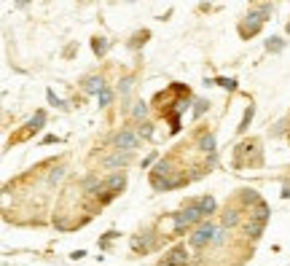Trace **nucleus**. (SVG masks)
I'll return each mask as SVG.
<instances>
[{"label":"nucleus","mask_w":290,"mask_h":266,"mask_svg":"<svg viewBox=\"0 0 290 266\" xmlns=\"http://www.w3.org/2000/svg\"><path fill=\"white\" fill-rule=\"evenodd\" d=\"M210 108V102L207 100H196V108H194V119H202L204 116V110Z\"/></svg>","instance_id":"nucleus-21"},{"label":"nucleus","mask_w":290,"mask_h":266,"mask_svg":"<svg viewBox=\"0 0 290 266\" xmlns=\"http://www.w3.org/2000/svg\"><path fill=\"white\" fill-rule=\"evenodd\" d=\"M196 210H199L204 218H210L215 210H218V202H215L212 196H199V199H196Z\"/></svg>","instance_id":"nucleus-9"},{"label":"nucleus","mask_w":290,"mask_h":266,"mask_svg":"<svg viewBox=\"0 0 290 266\" xmlns=\"http://www.w3.org/2000/svg\"><path fill=\"white\" fill-rule=\"evenodd\" d=\"M226 234H229V229L218 226V231H215V242H212V245H223V242H226Z\"/></svg>","instance_id":"nucleus-25"},{"label":"nucleus","mask_w":290,"mask_h":266,"mask_svg":"<svg viewBox=\"0 0 290 266\" xmlns=\"http://www.w3.org/2000/svg\"><path fill=\"white\" fill-rule=\"evenodd\" d=\"M266 229V223L264 221H255V218H250V221L245 223V234H247V240H258L261 234H264Z\"/></svg>","instance_id":"nucleus-10"},{"label":"nucleus","mask_w":290,"mask_h":266,"mask_svg":"<svg viewBox=\"0 0 290 266\" xmlns=\"http://www.w3.org/2000/svg\"><path fill=\"white\" fill-rule=\"evenodd\" d=\"M43 124H46V110H38L30 119V124H27V127H30V132H38V129H43Z\"/></svg>","instance_id":"nucleus-15"},{"label":"nucleus","mask_w":290,"mask_h":266,"mask_svg":"<svg viewBox=\"0 0 290 266\" xmlns=\"http://www.w3.org/2000/svg\"><path fill=\"white\" fill-rule=\"evenodd\" d=\"M46 97H49V102H51V105H65V102H62V100H59V97H57V94H54L51 89L46 92Z\"/></svg>","instance_id":"nucleus-26"},{"label":"nucleus","mask_w":290,"mask_h":266,"mask_svg":"<svg viewBox=\"0 0 290 266\" xmlns=\"http://www.w3.org/2000/svg\"><path fill=\"white\" fill-rule=\"evenodd\" d=\"M215 83H218V86H223V89H229V92L237 89V81H234V78H218Z\"/></svg>","instance_id":"nucleus-24"},{"label":"nucleus","mask_w":290,"mask_h":266,"mask_svg":"<svg viewBox=\"0 0 290 266\" xmlns=\"http://www.w3.org/2000/svg\"><path fill=\"white\" fill-rule=\"evenodd\" d=\"M261 202H264V199L258 196V191H252V188H242V191H239V204H242V207H250V210H255Z\"/></svg>","instance_id":"nucleus-8"},{"label":"nucleus","mask_w":290,"mask_h":266,"mask_svg":"<svg viewBox=\"0 0 290 266\" xmlns=\"http://www.w3.org/2000/svg\"><path fill=\"white\" fill-rule=\"evenodd\" d=\"M242 223V207H226V210L220 213V226L223 229H237V226Z\"/></svg>","instance_id":"nucleus-5"},{"label":"nucleus","mask_w":290,"mask_h":266,"mask_svg":"<svg viewBox=\"0 0 290 266\" xmlns=\"http://www.w3.org/2000/svg\"><path fill=\"white\" fill-rule=\"evenodd\" d=\"M91 51H94L97 56H102L108 51V41H105V38H94V41H91Z\"/></svg>","instance_id":"nucleus-19"},{"label":"nucleus","mask_w":290,"mask_h":266,"mask_svg":"<svg viewBox=\"0 0 290 266\" xmlns=\"http://www.w3.org/2000/svg\"><path fill=\"white\" fill-rule=\"evenodd\" d=\"M252 116H255V105H247V108H245V116H242L239 127H237V132H239V135H242V132H247V129H250V124H252Z\"/></svg>","instance_id":"nucleus-13"},{"label":"nucleus","mask_w":290,"mask_h":266,"mask_svg":"<svg viewBox=\"0 0 290 266\" xmlns=\"http://www.w3.org/2000/svg\"><path fill=\"white\" fill-rule=\"evenodd\" d=\"M145 116H148V105H145L143 100L135 102V108H132V119H135V121H143Z\"/></svg>","instance_id":"nucleus-16"},{"label":"nucleus","mask_w":290,"mask_h":266,"mask_svg":"<svg viewBox=\"0 0 290 266\" xmlns=\"http://www.w3.org/2000/svg\"><path fill=\"white\" fill-rule=\"evenodd\" d=\"M124 186H126V175L124 172H110L105 178V191H110L113 196H118L121 191H124Z\"/></svg>","instance_id":"nucleus-6"},{"label":"nucleus","mask_w":290,"mask_h":266,"mask_svg":"<svg viewBox=\"0 0 290 266\" xmlns=\"http://www.w3.org/2000/svg\"><path fill=\"white\" fill-rule=\"evenodd\" d=\"M132 86H135V78H132V75H124V78L118 81V94H129Z\"/></svg>","instance_id":"nucleus-18"},{"label":"nucleus","mask_w":290,"mask_h":266,"mask_svg":"<svg viewBox=\"0 0 290 266\" xmlns=\"http://www.w3.org/2000/svg\"><path fill=\"white\" fill-rule=\"evenodd\" d=\"M110 145H113V151H135L140 148V135L135 129H118L110 137Z\"/></svg>","instance_id":"nucleus-2"},{"label":"nucleus","mask_w":290,"mask_h":266,"mask_svg":"<svg viewBox=\"0 0 290 266\" xmlns=\"http://www.w3.org/2000/svg\"><path fill=\"white\" fill-rule=\"evenodd\" d=\"M269 204L266 202H261L258 207H255V210H250V218H255V221H264V223H269Z\"/></svg>","instance_id":"nucleus-14"},{"label":"nucleus","mask_w":290,"mask_h":266,"mask_svg":"<svg viewBox=\"0 0 290 266\" xmlns=\"http://www.w3.org/2000/svg\"><path fill=\"white\" fill-rule=\"evenodd\" d=\"M129 161H132V151H113V154L102 156L100 167L102 169H121V167H126Z\"/></svg>","instance_id":"nucleus-3"},{"label":"nucleus","mask_w":290,"mask_h":266,"mask_svg":"<svg viewBox=\"0 0 290 266\" xmlns=\"http://www.w3.org/2000/svg\"><path fill=\"white\" fill-rule=\"evenodd\" d=\"M199 151H202V154L215 156V135H212V132H207V135L199 137Z\"/></svg>","instance_id":"nucleus-11"},{"label":"nucleus","mask_w":290,"mask_h":266,"mask_svg":"<svg viewBox=\"0 0 290 266\" xmlns=\"http://www.w3.org/2000/svg\"><path fill=\"white\" fill-rule=\"evenodd\" d=\"M282 49H285V41H282V38H271V41L266 43V51H274V54H279Z\"/></svg>","instance_id":"nucleus-20"},{"label":"nucleus","mask_w":290,"mask_h":266,"mask_svg":"<svg viewBox=\"0 0 290 266\" xmlns=\"http://www.w3.org/2000/svg\"><path fill=\"white\" fill-rule=\"evenodd\" d=\"M282 196H285V199L290 196V186H285V191H282Z\"/></svg>","instance_id":"nucleus-28"},{"label":"nucleus","mask_w":290,"mask_h":266,"mask_svg":"<svg viewBox=\"0 0 290 266\" xmlns=\"http://www.w3.org/2000/svg\"><path fill=\"white\" fill-rule=\"evenodd\" d=\"M164 261H170L172 266H188L191 255H188V250H185V245H175L172 250L164 253Z\"/></svg>","instance_id":"nucleus-4"},{"label":"nucleus","mask_w":290,"mask_h":266,"mask_svg":"<svg viewBox=\"0 0 290 266\" xmlns=\"http://www.w3.org/2000/svg\"><path fill=\"white\" fill-rule=\"evenodd\" d=\"M215 231H218V226H215L212 221H204L202 226H196V231L188 237L191 248H196V250H204L207 245H212V242H215Z\"/></svg>","instance_id":"nucleus-1"},{"label":"nucleus","mask_w":290,"mask_h":266,"mask_svg":"<svg viewBox=\"0 0 290 266\" xmlns=\"http://www.w3.org/2000/svg\"><path fill=\"white\" fill-rule=\"evenodd\" d=\"M97 102H100V108H108L110 102H113V89H110V86H105V89L100 92V97H97Z\"/></svg>","instance_id":"nucleus-17"},{"label":"nucleus","mask_w":290,"mask_h":266,"mask_svg":"<svg viewBox=\"0 0 290 266\" xmlns=\"http://www.w3.org/2000/svg\"><path fill=\"white\" fill-rule=\"evenodd\" d=\"M81 86H83V92H86V94H97V97H100V92L105 89L108 83H105L102 75H89V78H83Z\"/></svg>","instance_id":"nucleus-7"},{"label":"nucleus","mask_w":290,"mask_h":266,"mask_svg":"<svg viewBox=\"0 0 290 266\" xmlns=\"http://www.w3.org/2000/svg\"><path fill=\"white\" fill-rule=\"evenodd\" d=\"M156 266H172V263H170V261H164V258H162V261H158V263H156Z\"/></svg>","instance_id":"nucleus-27"},{"label":"nucleus","mask_w":290,"mask_h":266,"mask_svg":"<svg viewBox=\"0 0 290 266\" xmlns=\"http://www.w3.org/2000/svg\"><path fill=\"white\" fill-rule=\"evenodd\" d=\"M132 248L135 250H143V253H148L153 248V240H151V234H143V237H132Z\"/></svg>","instance_id":"nucleus-12"},{"label":"nucleus","mask_w":290,"mask_h":266,"mask_svg":"<svg viewBox=\"0 0 290 266\" xmlns=\"http://www.w3.org/2000/svg\"><path fill=\"white\" fill-rule=\"evenodd\" d=\"M137 135L148 140V137L153 135V124H151V121H145V124H140V127H137Z\"/></svg>","instance_id":"nucleus-22"},{"label":"nucleus","mask_w":290,"mask_h":266,"mask_svg":"<svg viewBox=\"0 0 290 266\" xmlns=\"http://www.w3.org/2000/svg\"><path fill=\"white\" fill-rule=\"evenodd\" d=\"M62 178H65V167H57V169H51V175H49V186L59 183Z\"/></svg>","instance_id":"nucleus-23"},{"label":"nucleus","mask_w":290,"mask_h":266,"mask_svg":"<svg viewBox=\"0 0 290 266\" xmlns=\"http://www.w3.org/2000/svg\"><path fill=\"white\" fill-rule=\"evenodd\" d=\"M285 30H287V33H290V22H287V27H285Z\"/></svg>","instance_id":"nucleus-29"}]
</instances>
